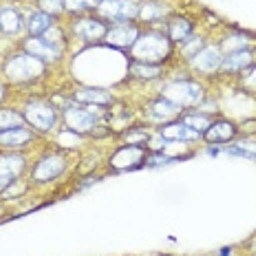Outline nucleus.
<instances>
[{
    "label": "nucleus",
    "instance_id": "1",
    "mask_svg": "<svg viewBox=\"0 0 256 256\" xmlns=\"http://www.w3.org/2000/svg\"><path fill=\"white\" fill-rule=\"evenodd\" d=\"M170 40L164 34L150 31V34H144L137 38V42L132 44V56L137 62L144 64H159L170 56Z\"/></svg>",
    "mask_w": 256,
    "mask_h": 256
},
{
    "label": "nucleus",
    "instance_id": "2",
    "mask_svg": "<svg viewBox=\"0 0 256 256\" xmlns=\"http://www.w3.org/2000/svg\"><path fill=\"white\" fill-rule=\"evenodd\" d=\"M4 73L9 76V80L14 82H31V80H38L44 73V62L40 58L31 56V53H18L12 60L4 64Z\"/></svg>",
    "mask_w": 256,
    "mask_h": 256
},
{
    "label": "nucleus",
    "instance_id": "3",
    "mask_svg": "<svg viewBox=\"0 0 256 256\" xmlns=\"http://www.w3.org/2000/svg\"><path fill=\"white\" fill-rule=\"evenodd\" d=\"M164 100L181 106H196L204 100V88L194 82H170L164 86Z\"/></svg>",
    "mask_w": 256,
    "mask_h": 256
},
{
    "label": "nucleus",
    "instance_id": "4",
    "mask_svg": "<svg viewBox=\"0 0 256 256\" xmlns=\"http://www.w3.org/2000/svg\"><path fill=\"white\" fill-rule=\"evenodd\" d=\"M100 16L110 22H126V20L140 16V2L137 0H102L100 2Z\"/></svg>",
    "mask_w": 256,
    "mask_h": 256
},
{
    "label": "nucleus",
    "instance_id": "5",
    "mask_svg": "<svg viewBox=\"0 0 256 256\" xmlns=\"http://www.w3.org/2000/svg\"><path fill=\"white\" fill-rule=\"evenodd\" d=\"M98 117H100V110L95 106L93 108H80V106H76V108L64 110V120H66L68 128H73L78 132L90 130V128L98 124Z\"/></svg>",
    "mask_w": 256,
    "mask_h": 256
},
{
    "label": "nucleus",
    "instance_id": "6",
    "mask_svg": "<svg viewBox=\"0 0 256 256\" xmlns=\"http://www.w3.org/2000/svg\"><path fill=\"white\" fill-rule=\"evenodd\" d=\"M24 120L40 130H49L56 124V110L44 102H31L24 108Z\"/></svg>",
    "mask_w": 256,
    "mask_h": 256
},
{
    "label": "nucleus",
    "instance_id": "7",
    "mask_svg": "<svg viewBox=\"0 0 256 256\" xmlns=\"http://www.w3.org/2000/svg\"><path fill=\"white\" fill-rule=\"evenodd\" d=\"M64 168H66V162H64L62 154H49L42 162H38V166L34 168V181H40V184L42 181H51L58 174H62Z\"/></svg>",
    "mask_w": 256,
    "mask_h": 256
},
{
    "label": "nucleus",
    "instance_id": "8",
    "mask_svg": "<svg viewBox=\"0 0 256 256\" xmlns=\"http://www.w3.org/2000/svg\"><path fill=\"white\" fill-rule=\"evenodd\" d=\"M24 51L31 53V56H36V58H40V60H60V56H62V46L53 44V42H49V40H44L42 36L26 40L24 42Z\"/></svg>",
    "mask_w": 256,
    "mask_h": 256
},
{
    "label": "nucleus",
    "instance_id": "9",
    "mask_svg": "<svg viewBox=\"0 0 256 256\" xmlns=\"http://www.w3.org/2000/svg\"><path fill=\"white\" fill-rule=\"evenodd\" d=\"M140 38V31H137V26L128 24V22H122V24H115L113 29H108V34H106V42L113 46H132Z\"/></svg>",
    "mask_w": 256,
    "mask_h": 256
},
{
    "label": "nucleus",
    "instance_id": "10",
    "mask_svg": "<svg viewBox=\"0 0 256 256\" xmlns=\"http://www.w3.org/2000/svg\"><path fill=\"white\" fill-rule=\"evenodd\" d=\"M24 170V157L20 154H4L0 157V190L9 186Z\"/></svg>",
    "mask_w": 256,
    "mask_h": 256
},
{
    "label": "nucleus",
    "instance_id": "11",
    "mask_svg": "<svg viewBox=\"0 0 256 256\" xmlns=\"http://www.w3.org/2000/svg\"><path fill=\"white\" fill-rule=\"evenodd\" d=\"M73 31H76V36H80V38L86 40V42L106 38V34H108V29H106L104 22H100V20H90V18L78 20V22L73 24Z\"/></svg>",
    "mask_w": 256,
    "mask_h": 256
},
{
    "label": "nucleus",
    "instance_id": "12",
    "mask_svg": "<svg viewBox=\"0 0 256 256\" xmlns=\"http://www.w3.org/2000/svg\"><path fill=\"white\" fill-rule=\"evenodd\" d=\"M221 51L216 46H204L194 58H192V64H194L199 71H206V73H212L216 68H221Z\"/></svg>",
    "mask_w": 256,
    "mask_h": 256
},
{
    "label": "nucleus",
    "instance_id": "13",
    "mask_svg": "<svg viewBox=\"0 0 256 256\" xmlns=\"http://www.w3.org/2000/svg\"><path fill=\"white\" fill-rule=\"evenodd\" d=\"M144 157H146V154H144L142 146H130V144H128L126 148H122V150L117 152L113 159H110V164H113V168H117V170L135 168L137 164H142Z\"/></svg>",
    "mask_w": 256,
    "mask_h": 256
},
{
    "label": "nucleus",
    "instance_id": "14",
    "mask_svg": "<svg viewBox=\"0 0 256 256\" xmlns=\"http://www.w3.org/2000/svg\"><path fill=\"white\" fill-rule=\"evenodd\" d=\"M234 135H236V128L230 122H216V124H210V128L206 130V140L212 144H226L234 140Z\"/></svg>",
    "mask_w": 256,
    "mask_h": 256
},
{
    "label": "nucleus",
    "instance_id": "15",
    "mask_svg": "<svg viewBox=\"0 0 256 256\" xmlns=\"http://www.w3.org/2000/svg\"><path fill=\"white\" fill-rule=\"evenodd\" d=\"M201 132L192 130L190 126H186L184 122L179 124H170L166 128H162V137L164 140H181V142H190V140H196Z\"/></svg>",
    "mask_w": 256,
    "mask_h": 256
},
{
    "label": "nucleus",
    "instance_id": "16",
    "mask_svg": "<svg viewBox=\"0 0 256 256\" xmlns=\"http://www.w3.org/2000/svg\"><path fill=\"white\" fill-rule=\"evenodd\" d=\"M26 142H31V132L26 130V128H22V126L0 132V144H2V146L18 148V146H24Z\"/></svg>",
    "mask_w": 256,
    "mask_h": 256
},
{
    "label": "nucleus",
    "instance_id": "17",
    "mask_svg": "<svg viewBox=\"0 0 256 256\" xmlns=\"http://www.w3.org/2000/svg\"><path fill=\"white\" fill-rule=\"evenodd\" d=\"M76 100H78V102H84V104H108V102H113L110 93H106V90H98V88H82V90H78Z\"/></svg>",
    "mask_w": 256,
    "mask_h": 256
},
{
    "label": "nucleus",
    "instance_id": "18",
    "mask_svg": "<svg viewBox=\"0 0 256 256\" xmlns=\"http://www.w3.org/2000/svg\"><path fill=\"white\" fill-rule=\"evenodd\" d=\"M248 64H252L250 51H234L221 62V68L223 71H238V68H245Z\"/></svg>",
    "mask_w": 256,
    "mask_h": 256
},
{
    "label": "nucleus",
    "instance_id": "19",
    "mask_svg": "<svg viewBox=\"0 0 256 256\" xmlns=\"http://www.w3.org/2000/svg\"><path fill=\"white\" fill-rule=\"evenodd\" d=\"M192 36V24L186 18H177L170 22V42H188Z\"/></svg>",
    "mask_w": 256,
    "mask_h": 256
},
{
    "label": "nucleus",
    "instance_id": "20",
    "mask_svg": "<svg viewBox=\"0 0 256 256\" xmlns=\"http://www.w3.org/2000/svg\"><path fill=\"white\" fill-rule=\"evenodd\" d=\"M29 31H31V36H34V38H38V36H44L46 31L51 29V16L49 14H44V12H38V14H34L29 18Z\"/></svg>",
    "mask_w": 256,
    "mask_h": 256
},
{
    "label": "nucleus",
    "instance_id": "21",
    "mask_svg": "<svg viewBox=\"0 0 256 256\" xmlns=\"http://www.w3.org/2000/svg\"><path fill=\"white\" fill-rule=\"evenodd\" d=\"M179 113H181L179 106L168 102V100H164V98L152 104V117L154 120H172V117H177Z\"/></svg>",
    "mask_w": 256,
    "mask_h": 256
},
{
    "label": "nucleus",
    "instance_id": "22",
    "mask_svg": "<svg viewBox=\"0 0 256 256\" xmlns=\"http://www.w3.org/2000/svg\"><path fill=\"white\" fill-rule=\"evenodd\" d=\"M0 31H4V34H16V31H20L18 12H14V9H4V12H0Z\"/></svg>",
    "mask_w": 256,
    "mask_h": 256
},
{
    "label": "nucleus",
    "instance_id": "23",
    "mask_svg": "<svg viewBox=\"0 0 256 256\" xmlns=\"http://www.w3.org/2000/svg\"><path fill=\"white\" fill-rule=\"evenodd\" d=\"M166 14H168V7H164V4H159V2H146L140 9V16L146 22H154V20L164 18Z\"/></svg>",
    "mask_w": 256,
    "mask_h": 256
},
{
    "label": "nucleus",
    "instance_id": "24",
    "mask_svg": "<svg viewBox=\"0 0 256 256\" xmlns=\"http://www.w3.org/2000/svg\"><path fill=\"white\" fill-rule=\"evenodd\" d=\"M130 76L142 78V80H152L159 76V66L157 64H144V62H135L130 66Z\"/></svg>",
    "mask_w": 256,
    "mask_h": 256
},
{
    "label": "nucleus",
    "instance_id": "25",
    "mask_svg": "<svg viewBox=\"0 0 256 256\" xmlns=\"http://www.w3.org/2000/svg\"><path fill=\"white\" fill-rule=\"evenodd\" d=\"M22 126V115L14 113V110H0V132L12 130V128Z\"/></svg>",
    "mask_w": 256,
    "mask_h": 256
},
{
    "label": "nucleus",
    "instance_id": "26",
    "mask_svg": "<svg viewBox=\"0 0 256 256\" xmlns=\"http://www.w3.org/2000/svg\"><path fill=\"white\" fill-rule=\"evenodd\" d=\"M186 126H190L192 130H196V132H206L208 128H210V120H208L206 115H186L184 120Z\"/></svg>",
    "mask_w": 256,
    "mask_h": 256
},
{
    "label": "nucleus",
    "instance_id": "27",
    "mask_svg": "<svg viewBox=\"0 0 256 256\" xmlns=\"http://www.w3.org/2000/svg\"><path fill=\"white\" fill-rule=\"evenodd\" d=\"M102 0H64V9L68 12H84V9H93L100 7Z\"/></svg>",
    "mask_w": 256,
    "mask_h": 256
},
{
    "label": "nucleus",
    "instance_id": "28",
    "mask_svg": "<svg viewBox=\"0 0 256 256\" xmlns=\"http://www.w3.org/2000/svg\"><path fill=\"white\" fill-rule=\"evenodd\" d=\"M250 42H252V40H250L248 36L236 34V36H230V38L223 42V46H226V49H230V51H232V49H234V51H245Z\"/></svg>",
    "mask_w": 256,
    "mask_h": 256
},
{
    "label": "nucleus",
    "instance_id": "29",
    "mask_svg": "<svg viewBox=\"0 0 256 256\" xmlns=\"http://www.w3.org/2000/svg\"><path fill=\"white\" fill-rule=\"evenodd\" d=\"M40 7L44 14H62L64 12V4L60 0H40Z\"/></svg>",
    "mask_w": 256,
    "mask_h": 256
},
{
    "label": "nucleus",
    "instance_id": "30",
    "mask_svg": "<svg viewBox=\"0 0 256 256\" xmlns=\"http://www.w3.org/2000/svg\"><path fill=\"white\" fill-rule=\"evenodd\" d=\"M44 40H49V42H53V44H60V40H62V31L60 29H56V26H51L49 31H46L44 36H42Z\"/></svg>",
    "mask_w": 256,
    "mask_h": 256
},
{
    "label": "nucleus",
    "instance_id": "31",
    "mask_svg": "<svg viewBox=\"0 0 256 256\" xmlns=\"http://www.w3.org/2000/svg\"><path fill=\"white\" fill-rule=\"evenodd\" d=\"M184 49H186V53H188V56H190V58H194V56H196V53H199L201 49H204V40H201V38H199V40L190 42V44H186V46H184Z\"/></svg>",
    "mask_w": 256,
    "mask_h": 256
},
{
    "label": "nucleus",
    "instance_id": "32",
    "mask_svg": "<svg viewBox=\"0 0 256 256\" xmlns=\"http://www.w3.org/2000/svg\"><path fill=\"white\" fill-rule=\"evenodd\" d=\"M170 159L168 157H150L148 159V164H150V166H162V164H168Z\"/></svg>",
    "mask_w": 256,
    "mask_h": 256
},
{
    "label": "nucleus",
    "instance_id": "33",
    "mask_svg": "<svg viewBox=\"0 0 256 256\" xmlns=\"http://www.w3.org/2000/svg\"><path fill=\"white\" fill-rule=\"evenodd\" d=\"M245 82H248V84H250V86H256V68H254V71H252V76H250L248 80H245Z\"/></svg>",
    "mask_w": 256,
    "mask_h": 256
},
{
    "label": "nucleus",
    "instance_id": "34",
    "mask_svg": "<svg viewBox=\"0 0 256 256\" xmlns=\"http://www.w3.org/2000/svg\"><path fill=\"white\" fill-rule=\"evenodd\" d=\"M2 95H4V93H2V88H0V100H2Z\"/></svg>",
    "mask_w": 256,
    "mask_h": 256
}]
</instances>
